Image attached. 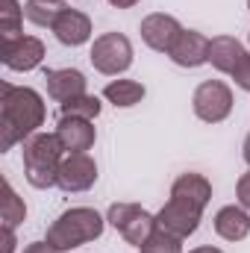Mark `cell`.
Segmentation results:
<instances>
[{
	"label": "cell",
	"mask_w": 250,
	"mask_h": 253,
	"mask_svg": "<svg viewBox=\"0 0 250 253\" xmlns=\"http://www.w3.org/2000/svg\"><path fill=\"white\" fill-rule=\"evenodd\" d=\"M44 124V100L36 88L3 83L0 88V150L27 141Z\"/></svg>",
	"instance_id": "1"
},
{
	"label": "cell",
	"mask_w": 250,
	"mask_h": 253,
	"mask_svg": "<svg viewBox=\"0 0 250 253\" xmlns=\"http://www.w3.org/2000/svg\"><path fill=\"white\" fill-rule=\"evenodd\" d=\"M65 147L56 132H36L24 141V174L27 183L36 189L56 186L59 165H62Z\"/></svg>",
	"instance_id": "2"
},
{
	"label": "cell",
	"mask_w": 250,
	"mask_h": 253,
	"mask_svg": "<svg viewBox=\"0 0 250 253\" xmlns=\"http://www.w3.org/2000/svg\"><path fill=\"white\" fill-rule=\"evenodd\" d=\"M100 233H103V218H100L94 209H88V206H77V209L62 212V215L50 224V230H47V245L56 253L74 251V248H80V245H85V242L100 239Z\"/></svg>",
	"instance_id": "3"
},
{
	"label": "cell",
	"mask_w": 250,
	"mask_h": 253,
	"mask_svg": "<svg viewBox=\"0 0 250 253\" xmlns=\"http://www.w3.org/2000/svg\"><path fill=\"white\" fill-rule=\"evenodd\" d=\"M106 221L126 239V245L141 248L153 233H156V215H150L147 209L135 206V203H112Z\"/></svg>",
	"instance_id": "4"
},
{
	"label": "cell",
	"mask_w": 250,
	"mask_h": 253,
	"mask_svg": "<svg viewBox=\"0 0 250 253\" xmlns=\"http://www.w3.org/2000/svg\"><path fill=\"white\" fill-rule=\"evenodd\" d=\"M191 106H194V115L206 124H221L230 112H233V91L227 83L221 80H206L194 88V97H191Z\"/></svg>",
	"instance_id": "5"
},
{
	"label": "cell",
	"mask_w": 250,
	"mask_h": 253,
	"mask_svg": "<svg viewBox=\"0 0 250 253\" xmlns=\"http://www.w3.org/2000/svg\"><path fill=\"white\" fill-rule=\"evenodd\" d=\"M91 65L106 74V77H115V74H124L126 68L132 65V44L129 39L121 33H103L100 39H94L91 44Z\"/></svg>",
	"instance_id": "6"
},
{
	"label": "cell",
	"mask_w": 250,
	"mask_h": 253,
	"mask_svg": "<svg viewBox=\"0 0 250 253\" xmlns=\"http://www.w3.org/2000/svg\"><path fill=\"white\" fill-rule=\"evenodd\" d=\"M156 227L165 230V233H171V236H177V239H188V236L200 227V209H194V206H188L183 200L171 197V200L159 209Z\"/></svg>",
	"instance_id": "7"
},
{
	"label": "cell",
	"mask_w": 250,
	"mask_h": 253,
	"mask_svg": "<svg viewBox=\"0 0 250 253\" xmlns=\"http://www.w3.org/2000/svg\"><path fill=\"white\" fill-rule=\"evenodd\" d=\"M97 180V165L88 153H68L59 165L56 186L62 191H85Z\"/></svg>",
	"instance_id": "8"
},
{
	"label": "cell",
	"mask_w": 250,
	"mask_h": 253,
	"mask_svg": "<svg viewBox=\"0 0 250 253\" xmlns=\"http://www.w3.org/2000/svg\"><path fill=\"white\" fill-rule=\"evenodd\" d=\"M180 36H183V24L174 15L153 12V15H147L141 21V39L147 42V47H153L159 53H168Z\"/></svg>",
	"instance_id": "9"
},
{
	"label": "cell",
	"mask_w": 250,
	"mask_h": 253,
	"mask_svg": "<svg viewBox=\"0 0 250 253\" xmlns=\"http://www.w3.org/2000/svg\"><path fill=\"white\" fill-rule=\"evenodd\" d=\"M3 65L12 71H33L44 59V44L36 36H15L3 42Z\"/></svg>",
	"instance_id": "10"
},
{
	"label": "cell",
	"mask_w": 250,
	"mask_h": 253,
	"mask_svg": "<svg viewBox=\"0 0 250 253\" xmlns=\"http://www.w3.org/2000/svg\"><path fill=\"white\" fill-rule=\"evenodd\" d=\"M168 56L180 68H197V65L209 62V39L200 36L197 30H183V36L174 42Z\"/></svg>",
	"instance_id": "11"
},
{
	"label": "cell",
	"mask_w": 250,
	"mask_h": 253,
	"mask_svg": "<svg viewBox=\"0 0 250 253\" xmlns=\"http://www.w3.org/2000/svg\"><path fill=\"white\" fill-rule=\"evenodd\" d=\"M53 36L68 44V47H77V44H85L91 39V21L88 15H83L80 9H62L53 21Z\"/></svg>",
	"instance_id": "12"
},
{
	"label": "cell",
	"mask_w": 250,
	"mask_h": 253,
	"mask_svg": "<svg viewBox=\"0 0 250 253\" xmlns=\"http://www.w3.org/2000/svg\"><path fill=\"white\" fill-rule=\"evenodd\" d=\"M56 135H59V141H62V147L68 153H85L94 144V126H91V121H85V118L59 115Z\"/></svg>",
	"instance_id": "13"
},
{
	"label": "cell",
	"mask_w": 250,
	"mask_h": 253,
	"mask_svg": "<svg viewBox=\"0 0 250 253\" xmlns=\"http://www.w3.org/2000/svg\"><path fill=\"white\" fill-rule=\"evenodd\" d=\"M44 80H47V94L59 103L85 94V77L77 68H50L44 74Z\"/></svg>",
	"instance_id": "14"
},
{
	"label": "cell",
	"mask_w": 250,
	"mask_h": 253,
	"mask_svg": "<svg viewBox=\"0 0 250 253\" xmlns=\"http://www.w3.org/2000/svg\"><path fill=\"white\" fill-rule=\"evenodd\" d=\"M245 56H248V50H245L242 42L233 39V36H218V39L209 42V62L215 65L221 74H230V77H233V71L239 68V62H242Z\"/></svg>",
	"instance_id": "15"
},
{
	"label": "cell",
	"mask_w": 250,
	"mask_h": 253,
	"mask_svg": "<svg viewBox=\"0 0 250 253\" xmlns=\"http://www.w3.org/2000/svg\"><path fill=\"white\" fill-rule=\"evenodd\" d=\"M171 197H177V200H183V203H188V206H194V209L203 212L206 203H209V197H212V186H209V180L203 174H183L174 183Z\"/></svg>",
	"instance_id": "16"
},
{
	"label": "cell",
	"mask_w": 250,
	"mask_h": 253,
	"mask_svg": "<svg viewBox=\"0 0 250 253\" xmlns=\"http://www.w3.org/2000/svg\"><path fill=\"white\" fill-rule=\"evenodd\" d=\"M215 233L227 242H242L250 236V215L245 206H224L215 215Z\"/></svg>",
	"instance_id": "17"
},
{
	"label": "cell",
	"mask_w": 250,
	"mask_h": 253,
	"mask_svg": "<svg viewBox=\"0 0 250 253\" xmlns=\"http://www.w3.org/2000/svg\"><path fill=\"white\" fill-rule=\"evenodd\" d=\"M144 85L141 83H135V80H112L106 88H103V97L109 100V103H115V106H135V103H141L144 100Z\"/></svg>",
	"instance_id": "18"
},
{
	"label": "cell",
	"mask_w": 250,
	"mask_h": 253,
	"mask_svg": "<svg viewBox=\"0 0 250 253\" xmlns=\"http://www.w3.org/2000/svg\"><path fill=\"white\" fill-rule=\"evenodd\" d=\"M0 218H3V227H6V230H15V227L27 218V206H24V200L15 194V189H12V183H9V180H3V203H0Z\"/></svg>",
	"instance_id": "19"
},
{
	"label": "cell",
	"mask_w": 250,
	"mask_h": 253,
	"mask_svg": "<svg viewBox=\"0 0 250 253\" xmlns=\"http://www.w3.org/2000/svg\"><path fill=\"white\" fill-rule=\"evenodd\" d=\"M62 3H50V0H27L24 6V18L33 21L36 27H53L56 15L62 12Z\"/></svg>",
	"instance_id": "20"
},
{
	"label": "cell",
	"mask_w": 250,
	"mask_h": 253,
	"mask_svg": "<svg viewBox=\"0 0 250 253\" xmlns=\"http://www.w3.org/2000/svg\"><path fill=\"white\" fill-rule=\"evenodd\" d=\"M59 115H71V118H85V121H94L100 115V100L91 97V94H80V97H71L59 106Z\"/></svg>",
	"instance_id": "21"
},
{
	"label": "cell",
	"mask_w": 250,
	"mask_h": 253,
	"mask_svg": "<svg viewBox=\"0 0 250 253\" xmlns=\"http://www.w3.org/2000/svg\"><path fill=\"white\" fill-rule=\"evenodd\" d=\"M21 21H24V9L18 6V0H3V6H0V33H3V42L21 36L18 33Z\"/></svg>",
	"instance_id": "22"
},
{
	"label": "cell",
	"mask_w": 250,
	"mask_h": 253,
	"mask_svg": "<svg viewBox=\"0 0 250 253\" xmlns=\"http://www.w3.org/2000/svg\"><path fill=\"white\" fill-rule=\"evenodd\" d=\"M180 242L183 239H177V236H171V233H165V230L156 227V233L141 245V253H183Z\"/></svg>",
	"instance_id": "23"
},
{
	"label": "cell",
	"mask_w": 250,
	"mask_h": 253,
	"mask_svg": "<svg viewBox=\"0 0 250 253\" xmlns=\"http://www.w3.org/2000/svg\"><path fill=\"white\" fill-rule=\"evenodd\" d=\"M233 80L239 83V88H245V91H250V53L239 62V68L233 71Z\"/></svg>",
	"instance_id": "24"
},
{
	"label": "cell",
	"mask_w": 250,
	"mask_h": 253,
	"mask_svg": "<svg viewBox=\"0 0 250 253\" xmlns=\"http://www.w3.org/2000/svg\"><path fill=\"white\" fill-rule=\"evenodd\" d=\"M236 194H239V203H242L245 209H250V171H248V174H242V177H239V186H236Z\"/></svg>",
	"instance_id": "25"
},
{
	"label": "cell",
	"mask_w": 250,
	"mask_h": 253,
	"mask_svg": "<svg viewBox=\"0 0 250 253\" xmlns=\"http://www.w3.org/2000/svg\"><path fill=\"white\" fill-rule=\"evenodd\" d=\"M24 253H56L47 242H33V245H27L24 248Z\"/></svg>",
	"instance_id": "26"
},
{
	"label": "cell",
	"mask_w": 250,
	"mask_h": 253,
	"mask_svg": "<svg viewBox=\"0 0 250 253\" xmlns=\"http://www.w3.org/2000/svg\"><path fill=\"white\" fill-rule=\"evenodd\" d=\"M3 253H15V236L6 227H3Z\"/></svg>",
	"instance_id": "27"
},
{
	"label": "cell",
	"mask_w": 250,
	"mask_h": 253,
	"mask_svg": "<svg viewBox=\"0 0 250 253\" xmlns=\"http://www.w3.org/2000/svg\"><path fill=\"white\" fill-rule=\"evenodd\" d=\"M112 6H118V9H129V6H135L138 0H109Z\"/></svg>",
	"instance_id": "28"
},
{
	"label": "cell",
	"mask_w": 250,
	"mask_h": 253,
	"mask_svg": "<svg viewBox=\"0 0 250 253\" xmlns=\"http://www.w3.org/2000/svg\"><path fill=\"white\" fill-rule=\"evenodd\" d=\"M245 162L250 165V135L245 138Z\"/></svg>",
	"instance_id": "29"
},
{
	"label": "cell",
	"mask_w": 250,
	"mask_h": 253,
	"mask_svg": "<svg viewBox=\"0 0 250 253\" xmlns=\"http://www.w3.org/2000/svg\"><path fill=\"white\" fill-rule=\"evenodd\" d=\"M191 253H224V251H218V248H197V251H191Z\"/></svg>",
	"instance_id": "30"
},
{
	"label": "cell",
	"mask_w": 250,
	"mask_h": 253,
	"mask_svg": "<svg viewBox=\"0 0 250 253\" xmlns=\"http://www.w3.org/2000/svg\"><path fill=\"white\" fill-rule=\"evenodd\" d=\"M50 3H62V0H50Z\"/></svg>",
	"instance_id": "31"
},
{
	"label": "cell",
	"mask_w": 250,
	"mask_h": 253,
	"mask_svg": "<svg viewBox=\"0 0 250 253\" xmlns=\"http://www.w3.org/2000/svg\"><path fill=\"white\" fill-rule=\"evenodd\" d=\"M248 9H250V0H248Z\"/></svg>",
	"instance_id": "32"
}]
</instances>
